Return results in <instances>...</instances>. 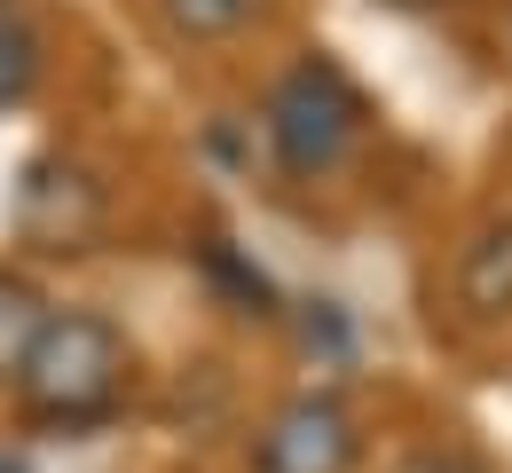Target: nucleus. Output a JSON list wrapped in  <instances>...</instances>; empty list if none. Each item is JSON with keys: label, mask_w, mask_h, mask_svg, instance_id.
<instances>
[{"label": "nucleus", "mask_w": 512, "mask_h": 473, "mask_svg": "<svg viewBox=\"0 0 512 473\" xmlns=\"http://www.w3.org/2000/svg\"><path fill=\"white\" fill-rule=\"evenodd\" d=\"M16 395L48 426L103 418L127 395V339H119V324L95 316V308H48V324H40L24 371H16Z\"/></svg>", "instance_id": "obj_1"}, {"label": "nucleus", "mask_w": 512, "mask_h": 473, "mask_svg": "<svg viewBox=\"0 0 512 473\" xmlns=\"http://www.w3.org/2000/svg\"><path fill=\"white\" fill-rule=\"evenodd\" d=\"M268 142L284 158V174H331L355 142H363V95L331 56H300L268 87Z\"/></svg>", "instance_id": "obj_2"}, {"label": "nucleus", "mask_w": 512, "mask_h": 473, "mask_svg": "<svg viewBox=\"0 0 512 473\" xmlns=\"http://www.w3.org/2000/svg\"><path fill=\"white\" fill-rule=\"evenodd\" d=\"M16 229L48 253H79L103 229V182L79 158H32L24 190H16Z\"/></svg>", "instance_id": "obj_3"}, {"label": "nucleus", "mask_w": 512, "mask_h": 473, "mask_svg": "<svg viewBox=\"0 0 512 473\" xmlns=\"http://www.w3.org/2000/svg\"><path fill=\"white\" fill-rule=\"evenodd\" d=\"M260 473H347L355 466V418L339 395H300L276 410V426L260 434Z\"/></svg>", "instance_id": "obj_4"}, {"label": "nucleus", "mask_w": 512, "mask_h": 473, "mask_svg": "<svg viewBox=\"0 0 512 473\" xmlns=\"http://www.w3.org/2000/svg\"><path fill=\"white\" fill-rule=\"evenodd\" d=\"M457 292H465V308H473V316H505V308H512V221L481 229V237L465 245Z\"/></svg>", "instance_id": "obj_5"}, {"label": "nucleus", "mask_w": 512, "mask_h": 473, "mask_svg": "<svg viewBox=\"0 0 512 473\" xmlns=\"http://www.w3.org/2000/svg\"><path fill=\"white\" fill-rule=\"evenodd\" d=\"M48 324V300H40V284L16 269H0V379H16L24 371V355H32V339Z\"/></svg>", "instance_id": "obj_6"}, {"label": "nucleus", "mask_w": 512, "mask_h": 473, "mask_svg": "<svg viewBox=\"0 0 512 473\" xmlns=\"http://www.w3.org/2000/svg\"><path fill=\"white\" fill-rule=\"evenodd\" d=\"M40 71H48V40H40V24L16 16V8H0V111H16V103L40 87Z\"/></svg>", "instance_id": "obj_7"}, {"label": "nucleus", "mask_w": 512, "mask_h": 473, "mask_svg": "<svg viewBox=\"0 0 512 473\" xmlns=\"http://www.w3.org/2000/svg\"><path fill=\"white\" fill-rule=\"evenodd\" d=\"M158 16L182 32V40H229L260 16V0H158Z\"/></svg>", "instance_id": "obj_8"}, {"label": "nucleus", "mask_w": 512, "mask_h": 473, "mask_svg": "<svg viewBox=\"0 0 512 473\" xmlns=\"http://www.w3.org/2000/svg\"><path fill=\"white\" fill-rule=\"evenodd\" d=\"M402 473H481V466H473V458H457V450H418Z\"/></svg>", "instance_id": "obj_9"}, {"label": "nucleus", "mask_w": 512, "mask_h": 473, "mask_svg": "<svg viewBox=\"0 0 512 473\" xmlns=\"http://www.w3.org/2000/svg\"><path fill=\"white\" fill-rule=\"evenodd\" d=\"M402 8H442V0H402Z\"/></svg>", "instance_id": "obj_10"}, {"label": "nucleus", "mask_w": 512, "mask_h": 473, "mask_svg": "<svg viewBox=\"0 0 512 473\" xmlns=\"http://www.w3.org/2000/svg\"><path fill=\"white\" fill-rule=\"evenodd\" d=\"M0 8H8V0H0Z\"/></svg>", "instance_id": "obj_11"}]
</instances>
